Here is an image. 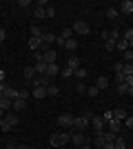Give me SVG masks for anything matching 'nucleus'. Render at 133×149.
<instances>
[{"mask_svg":"<svg viewBox=\"0 0 133 149\" xmlns=\"http://www.w3.org/2000/svg\"><path fill=\"white\" fill-rule=\"evenodd\" d=\"M67 143H71V134H69V131H53V134L49 136V145H51V147H56V149L64 147Z\"/></svg>","mask_w":133,"mask_h":149,"instance_id":"1","label":"nucleus"},{"mask_svg":"<svg viewBox=\"0 0 133 149\" xmlns=\"http://www.w3.org/2000/svg\"><path fill=\"white\" fill-rule=\"evenodd\" d=\"M73 120H76V116H73V113H60V116H58V125H60V127H67V129H73Z\"/></svg>","mask_w":133,"mask_h":149,"instance_id":"2","label":"nucleus"},{"mask_svg":"<svg viewBox=\"0 0 133 149\" xmlns=\"http://www.w3.org/2000/svg\"><path fill=\"white\" fill-rule=\"evenodd\" d=\"M91 125V120L84 118V116H76V120H73V131H84Z\"/></svg>","mask_w":133,"mask_h":149,"instance_id":"3","label":"nucleus"},{"mask_svg":"<svg viewBox=\"0 0 133 149\" xmlns=\"http://www.w3.org/2000/svg\"><path fill=\"white\" fill-rule=\"evenodd\" d=\"M71 143L76 145V147H80V145L89 143V140H87V136H84V131H73V134H71Z\"/></svg>","mask_w":133,"mask_h":149,"instance_id":"4","label":"nucleus"},{"mask_svg":"<svg viewBox=\"0 0 133 149\" xmlns=\"http://www.w3.org/2000/svg\"><path fill=\"white\" fill-rule=\"evenodd\" d=\"M71 29H73V33H80V36H87V33H89V25H87V22H82V20L73 22Z\"/></svg>","mask_w":133,"mask_h":149,"instance_id":"5","label":"nucleus"},{"mask_svg":"<svg viewBox=\"0 0 133 149\" xmlns=\"http://www.w3.org/2000/svg\"><path fill=\"white\" fill-rule=\"evenodd\" d=\"M56 58H58V51H56V49H44V51H42V60L47 62V65H53V62H56Z\"/></svg>","mask_w":133,"mask_h":149,"instance_id":"6","label":"nucleus"},{"mask_svg":"<svg viewBox=\"0 0 133 149\" xmlns=\"http://www.w3.org/2000/svg\"><path fill=\"white\" fill-rule=\"evenodd\" d=\"M104 118H102V116H93V118H91V127H93V131H102L104 129Z\"/></svg>","mask_w":133,"mask_h":149,"instance_id":"7","label":"nucleus"},{"mask_svg":"<svg viewBox=\"0 0 133 149\" xmlns=\"http://www.w3.org/2000/svg\"><path fill=\"white\" fill-rule=\"evenodd\" d=\"M18 89H13V87H9V85H7V87H5V91H2V96H5V98H9V100H11V102H13V100H18Z\"/></svg>","mask_w":133,"mask_h":149,"instance_id":"8","label":"nucleus"},{"mask_svg":"<svg viewBox=\"0 0 133 149\" xmlns=\"http://www.w3.org/2000/svg\"><path fill=\"white\" fill-rule=\"evenodd\" d=\"M31 85H33V89L36 87H49V78H47V76H36L31 80Z\"/></svg>","mask_w":133,"mask_h":149,"instance_id":"9","label":"nucleus"},{"mask_svg":"<svg viewBox=\"0 0 133 149\" xmlns=\"http://www.w3.org/2000/svg\"><path fill=\"white\" fill-rule=\"evenodd\" d=\"M120 13H133V0H124V2H120V9H118Z\"/></svg>","mask_w":133,"mask_h":149,"instance_id":"10","label":"nucleus"},{"mask_svg":"<svg viewBox=\"0 0 133 149\" xmlns=\"http://www.w3.org/2000/svg\"><path fill=\"white\" fill-rule=\"evenodd\" d=\"M29 49L31 51H40L42 49V38H29Z\"/></svg>","mask_w":133,"mask_h":149,"instance_id":"11","label":"nucleus"},{"mask_svg":"<svg viewBox=\"0 0 133 149\" xmlns=\"http://www.w3.org/2000/svg\"><path fill=\"white\" fill-rule=\"evenodd\" d=\"M104 143H107V138H104V131H95L93 145H95V147H98V149H100V147H102V145H104Z\"/></svg>","mask_w":133,"mask_h":149,"instance_id":"12","label":"nucleus"},{"mask_svg":"<svg viewBox=\"0 0 133 149\" xmlns=\"http://www.w3.org/2000/svg\"><path fill=\"white\" fill-rule=\"evenodd\" d=\"M2 120H5V123L11 127V129L18 125V116H16V113H5V118H2Z\"/></svg>","mask_w":133,"mask_h":149,"instance_id":"13","label":"nucleus"},{"mask_svg":"<svg viewBox=\"0 0 133 149\" xmlns=\"http://www.w3.org/2000/svg\"><path fill=\"white\" fill-rule=\"evenodd\" d=\"M95 87L100 89V91H104V89L109 87V78H107V76H100V78L95 80Z\"/></svg>","mask_w":133,"mask_h":149,"instance_id":"14","label":"nucleus"},{"mask_svg":"<svg viewBox=\"0 0 133 149\" xmlns=\"http://www.w3.org/2000/svg\"><path fill=\"white\" fill-rule=\"evenodd\" d=\"M60 74V67H58L56 62L53 65H47V78H53V76H58Z\"/></svg>","mask_w":133,"mask_h":149,"instance_id":"15","label":"nucleus"},{"mask_svg":"<svg viewBox=\"0 0 133 149\" xmlns=\"http://www.w3.org/2000/svg\"><path fill=\"white\" fill-rule=\"evenodd\" d=\"M33 67H36V74H38V76H47V62H44V60L36 62Z\"/></svg>","mask_w":133,"mask_h":149,"instance_id":"16","label":"nucleus"},{"mask_svg":"<svg viewBox=\"0 0 133 149\" xmlns=\"http://www.w3.org/2000/svg\"><path fill=\"white\" fill-rule=\"evenodd\" d=\"M31 96H33V98H38V100H42L44 96H47V87H36L31 91Z\"/></svg>","mask_w":133,"mask_h":149,"instance_id":"17","label":"nucleus"},{"mask_svg":"<svg viewBox=\"0 0 133 149\" xmlns=\"http://www.w3.org/2000/svg\"><path fill=\"white\" fill-rule=\"evenodd\" d=\"M27 107V100H22V98H18V100H13V105H11V109L13 111H22Z\"/></svg>","mask_w":133,"mask_h":149,"instance_id":"18","label":"nucleus"},{"mask_svg":"<svg viewBox=\"0 0 133 149\" xmlns=\"http://www.w3.org/2000/svg\"><path fill=\"white\" fill-rule=\"evenodd\" d=\"M127 118V111H124V109H113V120H118V123H122V120Z\"/></svg>","mask_w":133,"mask_h":149,"instance_id":"19","label":"nucleus"},{"mask_svg":"<svg viewBox=\"0 0 133 149\" xmlns=\"http://www.w3.org/2000/svg\"><path fill=\"white\" fill-rule=\"evenodd\" d=\"M67 67H69V69H73V71H76V69L80 67V58H78V56H71L69 60H67Z\"/></svg>","mask_w":133,"mask_h":149,"instance_id":"20","label":"nucleus"},{"mask_svg":"<svg viewBox=\"0 0 133 149\" xmlns=\"http://www.w3.org/2000/svg\"><path fill=\"white\" fill-rule=\"evenodd\" d=\"M122 38L129 42V47H133V27H129V29H124V33H122Z\"/></svg>","mask_w":133,"mask_h":149,"instance_id":"21","label":"nucleus"},{"mask_svg":"<svg viewBox=\"0 0 133 149\" xmlns=\"http://www.w3.org/2000/svg\"><path fill=\"white\" fill-rule=\"evenodd\" d=\"M115 49L124 54V51H127V49H131V47H129V42H127V40H124V38H120V40L115 42Z\"/></svg>","mask_w":133,"mask_h":149,"instance_id":"22","label":"nucleus"},{"mask_svg":"<svg viewBox=\"0 0 133 149\" xmlns=\"http://www.w3.org/2000/svg\"><path fill=\"white\" fill-rule=\"evenodd\" d=\"M22 74H25V78H27V80H33V78L38 76V74H36V67H27L25 71H22Z\"/></svg>","mask_w":133,"mask_h":149,"instance_id":"23","label":"nucleus"},{"mask_svg":"<svg viewBox=\"0 0 133 149\" xmlns=\"http://www.w3.org/2000/svg\"><path fill=\"white\" fill-rule=\"evenodd\" d=\"M104 13H107V18H109V20H115V18H118V13H120V11H118L115 7H109V9H107V11H104Z\"/></svg>","mask_w":133,"mask_h":149,"instance_id":"24","label":"nucleus"},{"mask_svg":"<svg viewBox=\"0 0 133 149\" xmlns=\"http://www.w3.org/2000/svg\"><path fill=\"white\" fill-rule=\"evenodd\" d=\"M11 105H13L11 100H9V98H5V96H2V100H0V109H2V111H7V109H11Z\"/></svg>","mask_w":133,"mask_h":149,"instance_id":"25","label":"nucleus"},{"mask_svg":"<svg viewBox=\"0 0 133 149\" xmlns=\"http://www.w3.org/2000/svg\"><path fill=\"white\" fill-rule=\"evenodd\" d=\"M44 9H47V7H36V9H33V16H36V18H47V11H44Z\"/></svg>","mask_w":133,"mask_h":149,"instance_id":"26","label":"nucleus"},{"mask_svg":"<svg viewBox=\"0 0 133 149\" xmlns=\"http://www.w3.org/2000/svg\"><path fill=\"white\" fill-rule=\"evenodd\" d=\"M64 49H69V51H76L78 49V42L71 38V40H64Z\"/></svg>","mask_w":133,"mask_h":149,"instance_id":"27","label":"nucleus"},{"mask_svg":"<svg viewBox=\"0 0 133 149\" xmlns=\"http://www.w3.org/2000/svg\"><path fill=\"white\" fill-rule=\"evenodd\" d=\"M122 74L124 76L133 74V62H122Z\"/></svg>","mask_w":133,"mask_h":149,"instance_id":"28","label":"nucleus"},{"mask_svg":"<svg viewBox=\"0 0 133 149\" xmlns=\"http://www.w3.org/2000/svg\"><path fill=\"white\" fill-rule=\"evenodd\" d=\"M49 42H56V36L53 33H42V47L49 45Z\"/></svg>","mask_w":133,"mask_h":149,"instance_id":"29","label":"nucleus"},{"mask_svg":"<svg viewBox=\"0 0 133 149\" xmlns=\"http://www.w3.org/2000/svg\"><path fill=\"white\" fill-rule=\"evenodd\" d=\"M73 76H76V78H80V80H82V78H87V69H84V67H78L76 71H73Z\"/></svg>","mask_w":133,"mask_h":149,"instance_id":"30","label":"nucleus"},{"mask_svg":"<svg viewBox=\"0 0 133 149\" xmlns=\"http://www.w3.org/2000/svg\"><path fill=\"white\" fill-rule=\"evenodd\" d=\"M115 42H118V40H113V38H109L107 42H104V49H107V51H115Z\"/></svg>","mask_w":133,"mask_h":149,"instance_id":"31","label":"nucleus"},{"mask_svg":"<svg viewBox=\"0 0 133 149\" xmlns=\"http://www.w3.org/2000/svg\"><path fill=\"white\" fill-rule=\"evenodd\" d=\"M31 38H42V29H40L38 25L31 27Z\"/></svg>","mask_w":133,"mask_h":149,"instance_id":"32","label":"nucleus"},{"mask_svg":"<svg viewBox=\"0 0 133 149\" xmlns=\"http://www.w3.org/2000/svg\"><path fill=\"white\" fill-rule=\"evenodd\" d=\"M60 36H62L64 40H71V36H73V29H67V27H64V29L60 31Z\"/></svg>","mask_w":133,"mask_h":149,"instance_id":"33","label":"nucleus"},{"mask_svg":"<svg viewBox=\"0 0 133 149\" xmlns=\"http://www.w3.org/2000/svg\"><path fill=\"white\" fill-rule=\"evenodd\" d=\"M58 93H60V89H58L56 85H49V87H47V96H58Z\"/></svg>","mask_w":133,"mask_h":149,"instance_id":"34","label":"nucleus"},{"mask_svg":"<svg viewBox=\"0 0 133 149\" xmlns=\"http://www.w3.org/2000/svg\"><path fill=\"white\" fill-rule=\"evenodd\" d=\"M18 98H22V100H29V98H31V91H29V89H20Z\"/></svg>","mask_w":133,"mask_h":149,"instance_id":"35","label":"nucleus"},{"mask_svg":"<svg viewBox=\"0 0 133 149\" xmlns=\"http://www.w3.org/2000/svg\"><path fill=\"white\" fill-rule=\"evenodd\" d=\"M109 129H111V131H113V134H115V131H118V129H120V123H118V120H109Z\"/></svg>","mask_w":133,"mask_h":149,"instance_id":"36","label":"nucleus"},{"mask_svg":"<svg viewBox=\"0 0 133 149\" xmlns=\"http://www.w3.org/2000/svg\"><path fill=\"white\" fill-rule=\"evenodd\" d=\"M60 76H62V78H71V76H73V69H69V67L60 69Z\"/></svg>","mask_w":133,"mask_h":149,"instance_id":"37","label":"nucleus"},{"mask_svg":"<svg viewBox=\"0 0 133 149\" xmlns=\"http://www.w3.org/2000/svg\"><path fill=\"white\" fill-rule=\"evenodd\" d=\"M87 96H100V89L95 87V85L93 87H87Z\"/></svg>","mask_w":133,"mask_h":149,"instance_id":"38","label":"nucleus"},{"mask_svg":"<svg viewBox=\"0 0 133 149\" xmlns=\"http://www.w3.org/2000/svg\"><path fill=\"white\" fill-rule=\"evenodd\" d=\"M109 33H111V38H113V40H120V29H118V27H113V29H111V31H109Z\"/></svg>","mask_w":133,"mask_h":149,"instance_id":"39","label":"nucleus"},{"mask_svg":"<svg viewBox=\"0 0 133 149\" xmlns=\"http://www.w3.org/2000/svg\"><path fill=\"white\" fill-rule=\"evenodd\" d=\"M115 149H127V143H124V140H122V138H115Z\"/></svg>","mask_w":133,"mask_h":149,"instance_id":"40","label":"nucleus"},{"mask_svg":"<svg viewBox=\"0 0 133 149\" xmlns=\"http://www.w3.org/2000/svg\"><path fill=\"white\" fill-rule=\"evenodd\" d=\"M104 138H107V143H115V138H118V136H115L113 131H107V134H104Z\"/></svg>","mask_w":133,"mask_h":149,"instance_id":"41","label":"nucleus"},{"mask_svg":"<svg viewBox=\"0 0 133 149\" xmlns=\"http://www.w3.org/2000/svg\"><path fill=\"white\" fill-rule=\"evenodd\" d=\"M118 91L120 93H129V85L127 82H120V85H118Z\"/></svg>","mask_w":133,"mask_h":149,"instance_id":"42","label":"nucleus"},{"mask_svg":"<svg viewBox=\"0 0 133 149\" xmlns=\"http://www.w3.org/2000/svg\"><path fill=\"white\" fill-rule=\"evenodd\" d=\"M122 56H124V60H129V62H131V60H133V49H127L124 54H122Z\"/></svg>","mask_w":133,"mask_h":149,"instance_id":"43","label":"nucleus"},{"mask_svg":"<svg viewBox=\"0 0 133 149\" xmlns=\"http://www.w3.org/2000/svg\"><path fill=\"white\" fill-rule=\"evenodd\" d=\"M42 60V51H33V65Z\"/></svg>","mask_w":133,"mask_h":149,"instance_id":"44","label":"nucleus"},{"mask_svg":"<svg viewBox=\"0 0 133 149\" xmlns=\"http://www.w3.org/2000/svg\"><path fill=\"white\" fill-rule=\"evenodd\" d=\"M44 11H47V18H53V16H56V9H53V7H47Z\"/></svg>","mask_w":133,"mask_h":149,"instance_id":"45","label":"nucleus"},{"mask_svg":"<svg viewBox=\"0 0 133 149\" xmlns=\"http://www.w3.org/2000/svg\"><path fill=\"white\" fill-rule=\"evenodd\" d=\"M124 125H127L129 129H133V116H127V118H124Z\"/></svg>","mask_w":133,"mask_h":149,"instance_id":"46","label":"nucleus"},{"mask_svg":"<svg viewBox=\"0 0 133 149\" xmlns=\"http://www.w3.org/2000/svg\"><path fill=\"white\" fill-rule=\"evenodd\" d=\"M78 91H80V93H87V85H84V82H78Z\"/></svg>","mask_w":133,"mask_h":149,"instance_id":"47","label":"nucleus"},{"mask_svg":"<svg viewBox=\"0 0 133 149\" xmlns=\"http://www.w3.org/2000/svg\"><path fill=\"white\" fill-rule=\"evenodd\" d=\"M115 80H118V85H120V82L127 80V76H124V74H115Z\"/></svg>","mask_w":133,"mask_h":149,"instance_id":"48","label":"nucleus"},{"mask_svg":"<svg viewBox=\"0 0 133 149\" xmlns=\"http://www.w3.org/2000/svg\"><path fill=\"white\" fill-rule=\"evenodd\" d=\"M113 71H115V74H122V62H115V65H113Z\"/></svg>","mask_w":133,"mask_h":149,"instance_id":"49","label":"nucleus"},{"mask_svg":"<svg viewBox=\"0 0 133 149\" xmlns=\"http://www.w3.org/2000/svg\"><path fill=\"white\" fill-rule=\"evenodd\" d=\"M102 118H104V123H109V120H113V111H107L104 116H102Z\"/></svg>","mask_w":133,"mask_h":149,"instance_id":"50","label":"nucleus"},{"mask_svg":"<svg viewBox=\"0 0 133 149\" xmlns=\"http://www.w3.org/2000/svg\"><path fill=\"white\" fill-rule=\"evenodd\" d=\"M124 82H127L129 87H133V74H129V76H127V80H124Z\"/></svg>","mask_w":133,"mask_h":149,"instance_id":"51","label":"nucleus"},{"mask_svg":"<svg viewBox=\"0 0 133 149\" xmlns=\"http://www.w3.org/2000/svg\"><path fill=\"white\" fill-rule=\"evenodd\" d=\"M100 149H115V145H113V143H104Z\"/></svg>","mask_w":133,"mask_h":149,"instance_id":"52","label":"nucleus"},{"mask_svg":"<svg viewBox=\"0 0 133 149\" xmlns=\"http://www.w3.org/2000/svg\"><path fill=\"white\" fill-rule=\"evenodd\" d=\"M5 38H7V31H5V29H0V45L5 42Z\"/></svg>","mask_w":133,"mask_h":149,"instance_id":"53","label":"nucleus"},{"mask_svg":"<svg viewBox=\"0 0 133 149\" xmlns=\"http://www.w3.org/2000/svg\"><path fill=\"white\" fill-rule=\"evenodd\" d=\"M56 42L60 45V47H64V38H62V36H56Z\"/></svg>","mask_w":133,"mask_h":149,"instance_id":"54","label":"nucleus"},{"mask_svg":"<svg viewBox=\"0 0 133 149\" xmlns=\"http://www.w3.org/2000/svg\"><path fill=\"white\" fill-rule=\"evenodd\" d=\"M109 38H111V33H109V31H102V40H104V42H107Z\"/></svg>","mask_w":133,"mask_h":149,"instance_id":"55","label":"nucleus"},{"mask_svg":"<svg viewBox=\"0 0 133 149\" xmlns=\"http://www.w3.org/2000/svg\"><path fill=\"white\" fill-rule=\"evenodd\" d=\"M18 5H20V7H31V2H29V0H20Z\"/></svg>","mask_w":133,"mask_h":149,"instance_id":"56","label":"nucleus"},{"mask_svg":"<svg viewBox=\"0 0 133 149\" xmlns=\"http://www.w3.org/2000/svg\"><path fill=\"white\" fill-rule=\"evenodd\" d=\"M5 78H7V74H5V69H0V82H5Z\"/></svg>","mask_w":133,"mask_h":149,"instance_id":"57","label":"nucleus"},{"mask_svg":"<svg viewBox=\"0 0 133 149\" xmlns=\"http://www.w3.org/2000/svg\"><path fill=\"white\" fill-rule=\"evenodd\" d=\"M78 149H91V143H84V145H80Z\"/></svg>","mask_w":133,"mask_h":149,"instance_id":"58","label":"nucleus"},{"mask_svg":"<svg viewBox=\"0 0 133 149\" xmlns=\"http://www.w3.org/2000/svg\"><path fill=\"white\" fill-rule=\"evenodd\" d=\"M16 149H31V147H27V145H16Z\"/></svg>","mask_w":133,"mask_h":149,"instance_id":"59","label":"nucleus"},{"mask_svg":"<svg viewBox=\"0 0 133 149\" xmlns=\"http://www.w3.org/2000/svg\"><path fill=\"white\" fill-rule=\"evenodd\" d=\"M5 87H7V82H0V93L5 91Z\"/></svg>","mask_w":133,"mask_h":149,"instance_id":"60","label":"nucleus"},{"mask_svg":"<svg viewBox=\"0 0 133 149\" xmlns=\"http://www.w3.org/2000/svg\"><path fill=\"white\" fill-rule=\"evenodd\" d=\"M2 118H5V111H2V109H0V120H2Z\"/></svg>","mask_w":133,"mask_h":149,"instance_id":"61","label":"nucleus"},{"mask_svg":"<svg viewBox=\"0 0 133 149\" xmlns=\"http://www.w3.org/2000/svg\"><path fill=\"white\" fill-rule=\"evenodd\" d=\"M129 96H133V87H129Z\"/></svg>","mask_w":133,"mask_h":149,"instance_id":"62","label":"nucleus"},{"mask_svg":"<svg viewBox=\"0 0 133 149\" xmlns=\"http://www.w3.org/2000/svg\"><path fill=\"white\" fill-rule=\"evenodd\" d=\"M0 100H2V93H0Z\"/></svg>","mask_w":133,"mask_h":149,"instance_id":"63","label":"nucleus"},{"mask_svg":"<svg viewBox=\"0 0 133 149\" xmlns=\"http://www.w3.org/2000/svg\"><path fill=\"white\" fill-rule=\"evenodd\" d=\"M60 149H64V147H60Z\"/></svg>","mask_w":133,"mask_h":149,"instance_id":"64","label":"nucleus"}]
</instances>
